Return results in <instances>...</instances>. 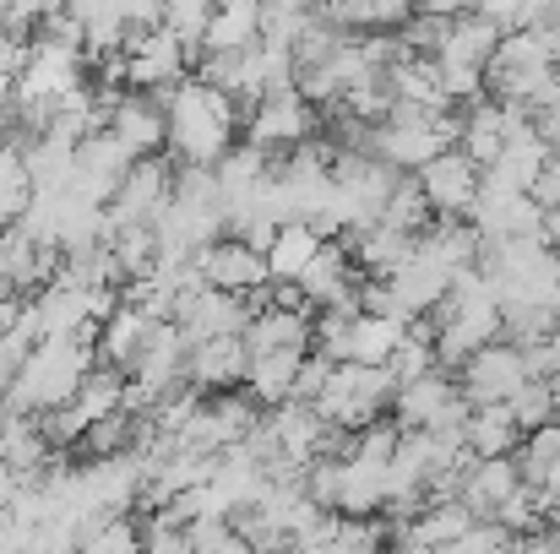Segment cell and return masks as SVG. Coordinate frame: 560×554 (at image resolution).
<instances>
[{
  "label": "cell",
  "mask_w": 560,
  "mask_h": 554,
  "mask_svg": "<svg viewBox=\"0 0 560 554\" xmlns=\"http://www.w3.org/2000/svg\"><path fill=\"white\" fill-rule=\"evenodd\" d=\"M164 120H170V137H164V153L175 164H218L234 142H240V98L201 82V76H180L170 104H164Z\"/></svg>",
  "instance_id": "1"
},
{
  "label": "cell",
  "mask_w": 560,
  "mask_h": 554,
  "mask_svg": "<svg viewBox=\"0 0 560 554\" xmlns=\"http://www.w3.org/2000/svg\"><path fill=\"white\" fill-rule=\"evenodd\" d=\"M240 131H245L256 148L283 153V148H294V142H305V137H316V131H322V109H316V104H305L294 87H283V93H261V98L245 109Z\"/></svg>",
  "instance_id": "2"
},
{
  "label": "cell",
  "mask_w": 560,
  "mask_h": 554,
  "mask_svg": "<svg viewBox=\"0 0 560 554\" xmlns=\"http://www.w3.org/2000/svg\"><path fill=\"white\" fill-rule=\"evenodd\" d=\"M170 190H175V158H170V153H142V158H131V169L120 175L115 196L104 201V212H109L115 228H120V223H153V217L164 212Z\"/></svg>",
  "instance_id": "3"
},
{
  "label": "cell",
  "mask_w": 560,
  "mask_h": 554,
  "mask_svg": "<svg viewBox=\"0 0 560 554\" xmlns=\"http://www.w3.org/2000/svg\"><path fill=\"white\" fill-rule=\"evenodd\" d=\"M131 148L104 126V131H88V137H77V158H71V185L66 190H77L82 201H109L115 196V185H120V175L131 169Z\"/></svg>",
  "instance_id": "4"
},
{
  "label": "cell",
  "mask_w": 560,
  "mask_h": 554,
  "mask_svg": "<svg viewBox=\"0 0 560 554\" xmlns=\"http://www.w3.org/2000/svg\"><path fill=\"white\" fill-rule=\"evenodd\" d=\"M528 380V365H523V349L495 338L485 349H474L463 365H457V391L468 402H506L517 386Z\"/></svg>",
  "instance_id": "5"
},
{
  "label": "cell",
  "mask_w": 560,
  "mask_h": 554,
  "mask_svg": "<svg viewBox=\"0 0 560 554\" xmlns=\"http://www.w3.org/2000/svg\"><path fill=\"white\" fill-rule=\"evenodd\" d=\"M413 180L424 190V201L446 217H468L474 207V190H479V164L463 153V148H441L430 164L413 169Z\"/></svg>",
  "instance_id": "6"
},
{
  "label": "cell",
  "mask_w": 560,
  "mask_h": 554,
  "mask_svg": "<svg viewBox=\"0 0 560 554\" xmlns=\"http://www.w3.org/2000/svg\"><path fill=\"white\" fill-rule=\"evenodd\" d=\"M190 261H196V272H201L212 288H229V294H245V288H256V283L272 278V272H267V256H261L256 245L234 239V234L207 239L201 250H190Z\"/></svg>",
  "instance_id": "7"
},
{
  "label": "cell",
  "mask_w": 560,
  "mask_h": 554,
  "mask_svg": "<svg viewBox=\"0 0 560 554\" xmlns=\"http://www.w3.org/2000/svg\"><path fill=\"white\" fill-rule=\"evenodd\" d=\"M55 457H60V446L44 435L38 413H16V408L0 413V468H11V473L27 484V479H38Z\"/></svg>",
  "instance_id": "8"
},
{
  "label": "cell",
  "mask_w": 560,
  "mask_h": 554,
  "mask_svg": "<svg viewBox=\"0 0 560 554\" xmlns=\"http://www.w3.org/2000/svg\"><path fill=\"white\" fill-rule=\"evenodd\" d=\"M245 365H250V349H245L240 332L201 338V343H190L186 354V380L201 386V391H234L245 380Z\"/></svg>",
  "instance_id": "9"
},
{
  "label": "cell",
  "mask_w": 560,
  "mask_h": 554,
  "mask_svg": "<svg viewBox=\"0 0 560 554\" xmlns=\"http://www.w3.org/2000/svg\"><path fill=\"white\" fill-rule=\"evenodd\" d=\"M109 131L142 158V153H164V137H170V120H164V104L142 87H126L109 109Z\"/></svg>",
  "instance_id": "10"
},
{
  "label": "cell",
  "mask_w": 560,
  "mask_h": 554,
  "mask_svg": "<svg viewBox=\"0 0 560 554\" xmlns=\"http://www.w3.org/2000/svg\"><path fill=\"white\" fill-rule=\"evenodd\" d=\"M457 397V375L452 369H424V375H413V380H397V391H392V419L402 424V429H430L435 424V413L446 408Z\"/></svg>",
  "instance_id": "11"
},
{
  "label": "cell",
  "mask_w": 560,
  "mask_h": 554,
  "mask_svg": "<svg viewBox=\"0 0 560 554\" xmlns=\"http://www.w3.org/2000/svg\"><path fill=\"white\" fill-rule=\"evenodd\" d=\"M343 245H349V256H354V267L365 272V278H392L408 256H413V234H402V228H392V223H360V228H343L338 234Z\"/></svg>",
  "instance_id": "12"
},
{
  "label": "cell",
  "mask_w": 560,
  "mask_h": 554,
  "mask_svg": "<svg viewBox=\"0 0 560 554\" xmlns=\"http://www.w3.org/2000/svg\"><path fill=\"white\" fill-rule=\"evenodd\" d=\"M305 359V349H256L250 365H245V380L240 391L256 402V408H278L294 397V369Z\"/></svg>",
  "instance_id": "13"
},
{
  "label": "cell",
  "mask_w": 560,
  "mask_h": 554,
  "mask_svg": "<svg viewBox=\"0 0 560 554\" xmlns=\"http://www.w3.org/2000/svg\"><path fill=\"white\" fill-rule=\"evenodd\" d=\"M501 22L495 16H485V11H463V16H452V33L441 38V49H435V60L441 66H479L485 71V60L495 55V44H501Z\"/></svg>",
  "instance_id": "14"
},
{
  "label": "cell",
  "mask_w": 560,
  "mask_h": 554,
  "mask_svg": "<svg viewBox=\"0 0 560 554\" xmlns=\"http://www.w3.org/2000/svg\"><path fill=\"white\" fill-rule=\"evenodd\" d=\"M148 332H153V316L120 299V305H115V316H109V321H98V338H93L98 365L131 369L137 365V354H142V343H148Z\"/></svg>",
  "instance_id": "15"
},
{
  "label": "cell",
  "mask_w": 560,
  "mask_h": 554,
  "mask_svg": "<svg viewBox=\"0 0 560 554\" xmlns=\"http://www.w3.org/2000/svg\"><path fill=\"white\" fill-rule=\"evenodd\" d=\"M381 500H386V462L343 457V462H338V495H332V511H343V517H375Z\"/></svg>",
  "instance_id": "16"
},
{
  "label": "cell",
  "mask_w": 560,
  "mask_h": 554,
  "mask_svg": "<svg viewBox=\"0 0 560 554\" xmlns=\"http://www.w3.org/2000/svg\"><path fill=\"white\" fill-rule=\"evenodd\" d=\"M517 440H523V429H517V419H512L506 402H474L468 408L463 446L474 457H506V451H517Z\"/></svg>",
  "instance_id": "17"
},
{
  "label": "cell",
  "mask_w": 560,
  "mask_h": 554,
  "mask_svg": "<svg viewBox=\"0 0 560 554\" xmlns=\"http://www.w3.org/2000/svg\"><path fill=\"white\" fill-rule=\"evenodd\" d=\"M245 349H311V310H283V305H261L245 321Z\"/></svg>",
  "instance_id": "18"
},
{
  "label": "cell",
  "mask_w": 560,
  "mask_h": 554,
  "mask_svg": "<svg viewBox=\"0 0 560 554\" xmlns=\"http://www.w3.org/2000/svg\"><path fill=\"white\" fill-rule=\"evenodd\" d=\"M33 288H44L38 239L22 223H0V294H33Z\"/></svg>",
  "instance_id": "19"
},
{
  "label": "cell",
  "mask_w": 560,
  "mask_h": 554,
  "mask_svg": "<svg viewBox=\"0 0 560 554\" xmlns=\"http://www.w3.org/2000/svg\"><path fill=\"white\" fill-rule=\"evenodd\" d=\"M261 38V0H218L207 27H201V49H250Z\"/></svg>",
  "instance_id": "20"
},
{
  "label": "cell",
  "mask_w": 560,
  "mask_h": 554,
  "mask_svg": "<svg viewBox=\"0 0 560 554\" xmlns=\"http://www.w3.org/2000/svg\"><path fill=\"white\" fill-rule=\"evenodd\" d=\"M386 283L397 288V299H402V305H408L413 316H424V310H430V305H435V299L446 294L452 272H446L441 261H430V256H419V250H413V256H408V261H402V267H397V272L386 278Z\"/></svg>",
  "instance_id": "21"
},
{
  "label": "cell",
  "mask_w": 560,
  "mask_h": 554,
  "mask_svg": "<svg viewBox=\"0 0 560 554\" xmlns=\"http://www.w3.org/2000/svg\"><path fill=\"white\" fill-rule=\"evenodd\" d=\"M316 245H322V234H316L305 217L278 223V234H272V245H267V272H272V278H300L305 261L316 256Z\"/></svg>",
  "instance_id": "22"
},
{
  "label": "cell",
  "mask_w": 560,
  "mask_h": 554,
  "mask_svg": "<svg viewBox=\"0 0 560 554\" xmlns=\"http://www.w3.org/2000/svg\"><path fill=\"white\" fill-rule=\"evenodd\" d=\"M109 250H115L120 283H126V278H148L153 261H159V228H153V223H120V228L109 234Z\"/></svg>",
  "instance_id": "23"
},
{
  "label": "cell",
  "mask_w": 560,
  "mask_h": 554,
  "mask_svg": "<svg viewBox=\"0 0 560 554\" xmlns=\"http://www.w3.org/2000/svg\"><path fill=\"white\" fill-rule=\"evenodd\" d=\"M430 217H435V207L424 201L419 180H413V175H397V185H392L386 201H381V223H392V228H402V234H419Z\"/></svg>",
  "instance_id": "24"
},
{
  "label": "cell",
  "mask_w": 560,
  "mask_h": 554,
  "mask_svg": "<svg viewBox=\"0 0 560 554\" xmlns=\"http://www.w3.org/2000/svg\"><path fill=\"white\" fill-rule=\"evenodd\" d=\"M506 408H512V419H517V429H534V424H545V419H556V391H550V380H539V375H528L512 397H506Z\"/></svg>",
  "instance_id": "25"
},
{
  "label": "cell",
  "mask_w": 560,
  "mask_h": 554,
  "mask_svg": "<svg viewBox=\"0 0 560 554\" xmlns=\"http://www.w3.org/2000/svg\"><path fill=\"white\" fill-rule=\"evenodd\" d=\"M386 369H392L397 380H413V375H424V369H435V343L402 327V338H397V349L386 354Z\"/></svg>",
  "instance_id": "26"
},
{
  "label": "cell",
  "mask_w": 560,
  "mask_h": 554,
  "mask_svg": "<svg viewBox=\"0 0 560 554\" xmlns=\"http://www.w3.org/2000/svg\"><path fill=\"white\" fill-rule=\"evenodd\" d=\"M212 5H218V0H164V27H175L186 44L201 49V27H207Z\"/></svg>",
  "instance_id": "27"
},
{
  "label": "cell",
  "mask_w": 560,
  "mask_h": 554,
  "mask_svg": "<svg viewBox=\"0 0 560 554\" xmlns=\"http://www.w3.org/2000/svg\"><path fill=\"white\" fill-rule=\"evenodd\" d=\"M327 375H332V359L316 354V349H305V359L294 369V402H316V391L327 386Z\"/></svg>",
  "instance_id": "28"
},
{
  "label": "cell",
  "mask_w": 560,
  "mask_h": 554,
  "mask_svg": "<svg viewBox=\"0 0 560 554\" xmlns=\"http://www.w3.org/2000/svg\"><path fill=\"white\" fill-rule=\"evenodd\" d=\"M523 365H528V375H556L560 369V332H550V338H534V343H523Z\"/></svg>",
  "instance_id": "29"
},
{
  "label": "cell",
  "mask_w": 560,
  "mask_h": 554,
  "mask_svg": "<svg viewBox=\"0 0 560 554\" xmlns=\"http://www.w3.org/2000/svg\"><path fill=\"white\" fill-rule=\"evenodd\" d=\"M413 16V0H365V27H402Z\"/></svg>",
  "instance_id": "30"
},
{
  "label": "cell",
  "mask_w": 560,
  "mask_h": 554,
  "mask_svg": "<svg viewBox=\"0 0 560 554\" xmlns=\"http://www.w3.org/2000/svg\"><path fill=\"white\" fill-rule=\"evenodd\" d=\"M474 11H485V16H495L501 27H523V16H528V0H468Z\"/></svg>",
  "instance_id": "31"
},
{
  "label": "cell",
  "mask_w": 560,
  "mask_h": 554,
  "mask_svg": "<svg viewBox=\"0 0 560 554\" xmlns=\"http://www.w3.org/2000/svg\"><path fill=\"white\" fill-rule=\"evenodd\" d=\"M22 305H27V294H0V338L22 321Z\"/></svg>",
  "instance_id": "32"
},
{
  "label": "cell",
  "mask_w": 560,
  "mask_h": 554,
  "mask_svg": "<svg viewBox=\"0 0 560 554\" xmlns=\"http://www.w3.org/2000/svg\"><path fill=\"white\" fill-rule=\"evenodd\" d=\"M413 11H430V16H463L468 0H413Z\"/></svg>",
  "instance_id": "33"
},
{
  "label": "cell",
  "mask_w": 560,
  "mask_h": 554,
  "mask_svg": "<svg viewBox=\"0 0 560 554\" xmlns=\"http://www.w3.org/2000/svg\"><path fill=\"white\" fill-rule=\"evenodd\" d=\"M5 391H11V365L0 359V413H5Z\"/></svg>",
  "instance_id": "34"
},
{
  "label": "cell",
  "mask_w": 560,
  "mask_h": 554,
  "mask_svg": "<svg viewBox=\"0 0 560 554\" xmlns=\"http://www.w3.org/2000/svg\"><path fill=\"white\" fill-rule=\"evenodd\" d=\"M0 137H5V115H0Z\"/></svg>",
  "instance_id": "35"
},
{
  "label": "cell",
  "mask_w": 560,
  "mask_h": 554,
  "mask_svg": "<svg viewBox=\"0 0 560 554\" xmlns=\"http://www.w3.org/2000/svg\"><path fill=\"white\" fill-rule=\"evenodd\" d=\"M550 22H556V33H560V16H550Z\"/></svg>",
  "instance_id": "36"
},
{
  "label": "cell",
  "mask_w": 560,
  "mask_h": 554,
  "mask_svg": "<svg viewBox=\"0 0 560 554\" xmlns=\"http://www.w3.org/2000/svg\"><path fill=\"white\" fill-rule=\"evenodd\" d=\"M0 5H5V0H0Z\"/></svg>",
  "instance_id": "37"
}]
</instances>
